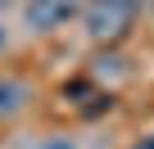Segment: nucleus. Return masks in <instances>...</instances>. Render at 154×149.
I'll return each mask as SVG.
<instances>
[{"instance_id": "obj_1", "label": "nucleus", "mask_w": 154, "mask_h": 149, "mask_svg": "<svg viewBox=\"0 0 154 149\" xmlns=\"http://www.w3.org/2000/svg\"><path fill=\"white\" fill-rule=\"evenodd\" d=\"M140 14H145V0H86L82 5V27L95 45L109 50V45H122L136 32Z\"/></svg>"}, {"instance_id": "obj_7", "label": "nucleus", "mask_w": 154, "mask_h": 149, "mask_svg": "<svg viewBox=\"0 0 154 149\" xmlns=\"http://www.w3.org/2000/svg\"><path fill=\"white\" fill-rule=\"evenodd\" d=\"M0 5H5V0H0Z\"/></svg>"}, {"instance_id": "obj_5", "label": "nucleus", "mask_w": 154, "mask_h": 149, "mask_svg": "<svg viewBox=\"0 0 154 149\" xmlns=\"http://www.w3.org/2000/svg\"><path fill=\"white\" fill-rule=\"evenodd\" d=\"M131 149H154V136H145V140H136Z\"/></svg>"}, {"instance_id": "obj_6", "label": "nucleus", "mask_w": 154, "mask_h": 149, "mask_svg": "<svg viewBox=\"0 0 154 149\" xmlns=\"http://www.w3.org/2000/svg\"><path fill=\"white\" fill-rule=\"evenodd\" d=\"M0 50H5V27H0Z\"/></svg>"}, {"instance_id": "obj_2", "label": "nucleus", "mask_w": 154, "mask_h": 149, "mask_svg": "<svg viewBox=\"0 0 154 149\" xmlns=\"http://www.w3.org/2000/svg\"><path fill=\"white\" fill-rule=\"evenodd\" d=\"M77 14H82V0H23V18L32 32H59Z\"/></svg>"}, {"instance_id": "obj_4", "label": "nucleus", "mask_w": 154, "mask_h": 149, "mask_svg": "<svg viewBox=\"0 0 154 149\" xmlns=\"http://www.w3.org/2000/svg\"><path fill=\"white\" fill-rule=\"evenodd\" d=\"M36 149H72L68 140H45V145H36Z\"/></svg>"}, {"instance_id": "obj_3", "label": "nucleus", "mask_w": 154, "mask_h": 149, "mask_svg": "<svg viewBox=\"0 0 154 149\" xmlns=\"http://www.w3.org/2000/svg\"><path fill=\"white\" fill-rule=\"evenodd\" d=\"M23 104H27V86L14 77H0V118H14Z\"/></svg>"}]
</instances>
